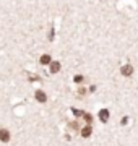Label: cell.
I'll use <instances>...</instances> for the list:
<instances>
[{"mask_svg": "<svg viewBox=\"0 0 138 146\" xmlns=\"http://www.w3.org/2000/svg\"><path fill=\"white\" fill-rule=\"evenodd\" d=\"M58 70H60V63H58V62H54L52 65H50V72H52V73H57Z\"/></svg>", "mask_w": 138, "mask_h": 146, "instance_id": "5", "label": "cell"}, {"mask_svg": "<svg viewBox=\"0 0 138 146\" xmlns=\"http://www.w3.org/2000/svg\"><path fill=\"white\" fill-rule=\"evenodd\" d=\"M41 63H42V65L50 63V55H42V57H41Z\"/></svg>", "mask_w": 138, "mask_h": 146, "instance_id": "6", "label": "cell"}, {"mask_svg": "<svg viewBox=\"0 0 138 146\" xmlns=\"http://www.w3.org/2000/svg\"><path fill=\"white\" fill-rule=\"evenodd\" d=\"M90 133H91L90 127H88V128H83V131H81V135H83V136H90Z\"/></svg>", "mask_w": 138, "mask_h": 146, "instance_id": "7", "label": "cell"}, {"mask_svg": "<svg viewBox=\"0 0 138 146\" xmlns=\"http://www.w3.org/2000/svg\"><path fill=\"white\" fill-rule=\"evenodd\" d=\"M133 73V68L130 67V65H127V67H122V75H132Z\"/></svg>", "mask_w": 138, "mask_h": 146, "instance_id": "4", "label": "cell"}, {"mask_svg": "<svg viewBox=\"0 0 138 146\" xmlns=\"http://www.w3.org/2000/svg\"><path fill=\"white\" fill-rule=\"evenodd\" d=\"M10 140V133H8V130H0V141H3V143H7V141Z\"/></svg>", "mask_w": 138, "mask_h": 146, "instance_id": "1", "label": "cell"}, {"mask_svg": "<svg viewBox=\"0 0 138 146\" xmlns=\"http://www.w3.org/2000/svg\"><path fill=\"white\" fill-rule=\"evenodd\" d=\"M36 99L39 101V102H46L47 98H46V94H44L42 91H37V93H36Z\"/></svg>", "mask_w": 138, "mask_h": 146, "instance_id": "3", "label": "cell"}, {"mask_svg": "<svg viewBox=\"0 0 138 146\" xmlns=\"http://www.w3.org/2000/svg\"><path fill=\"white\" fill-rule=\"evenodd\" d=\"M99 119H101L102 122H107V119H109V110H107V109H102L101 112H99Z\"/></svg>", "mask_w": 138, "mask_h": 146, "instance_id": "2", "label": "cell"}]
</instances>
